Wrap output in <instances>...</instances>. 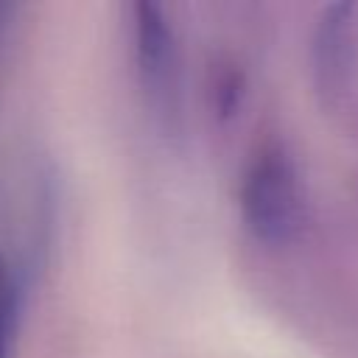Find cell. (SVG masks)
<instances>
[{
    "mask_svg": "<svg viewBox=\"0 0 358 358\" xmlns=\"http://www.w3.org/2000/svg\"><path fill=\"white\" fill-rule=\"evenodd\" d=\"M17 322H20V285L0 252V358H14Z\"/></svg>",
    "mask_w": 358,
    "mask_h": 358,
    "instance_id": "3",
    "label": "cell"
},
{
    "mask_svg": "<svg viewBox=\"0 0 358 358\" xmlns=\"http://www.w3.org/2000/svg\"><path fill=\"white\" fill-rule=\"evenodd\" d=\"M0 20H3V6H0Z\"/></svg>",
    "mask_w": 358,
    "mask_h": 358,
    "instance_id": "4",
    "label": "cell"
},
{
    "mask_svg": "<svg viewBox=\"0 0 358 358\" xmlns=\"http://www.w3.org/2000/svg\"><path fill=\"white\" fill-rule=\"evenodd\" d=\"M243 221L260 241H282L296 227L299 193L291 162L280 148H263L246 176L241 190Z\"/></svg>",
    "mask_w": 358,
    "mask_h": 358,
    "instance_id": "1",
    "label": "cell"
},
{
    "mask_svg": "<svg viewBox=\"0 0 358 358\" xmlns=\"http://www.w3.org/2000/svg\"><path fill=\"white\" fill-rule=\"evenodd\" d=\"M134 56L143 92L159 115L173 112L176 101V45L165 11L157 3H134Z\"/></svg>",
    "mask_w": 358,
    "mask_h": 358,
    "instance_id": "2",
    "label": "cell"
}]
</instances>
